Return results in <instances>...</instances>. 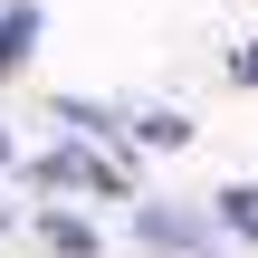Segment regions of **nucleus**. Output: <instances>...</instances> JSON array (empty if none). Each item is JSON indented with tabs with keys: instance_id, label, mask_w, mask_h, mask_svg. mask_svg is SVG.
Here are the masks:
<instances>
[{
	"instance_id": "nucleus-1",
	"label": "nucleus",
	"mask_w": 258,
	"mask_h": 258,
	"mask_svg": "<svg viewBox=\"0 0 258 258\" xmlns=\"http://www.w3.org/2000/svg\"><path fill=\"white\" fill-rule=\"evenodd\" d=\"M38 38V10L19 0V10H0V67H19V48Z\"/></svg>"
},
{
	"instance_id": "nucleus-2",
	"label": "nucleus",
	"mask_w": 258,
	"mask_h": 258,
	"mask_svg": "<svg viewBox=\"0 0 258 258\" xmlns=\"http://www.w3.org/2000/svg\"><path fill=\"white\" fill-rule=\"evenodd\" d=\"M220 220H230L239 239H258V191H249V182H230V191H220Z\"/></svg>"
},
{
	"instance_id": "nucleus-4",
	"label": "nucleus",
	"mask_w": 258,
	"mask_h": 258,
	"mask_svg": "<svg viewBox=\"0 0 258 258\" xmlns=\"http://www.w3.org/2000/svg\"><path fill=\"white\" fill-rule=\"evenodd\" d=\"M0 163H10V134H0Z\"/></svg>"
},
{
	"instance_id": "nucleus-3",
	"label": "nucleus",
	"mask_w": 258,
	"mask_h": 258,
	"mask_svg": "<svg viewBox=\"0 0 258 258\" xmlns=\"http://www.w3.org/2000/svg\"><path fill=\"white\" fill-rule=\"evenodd\" d=\"M230 77H239V86H258V48H239V67H230Z\"/></svg>"
}]
</instances>
